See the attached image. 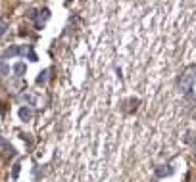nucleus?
<instances>
[{
  "label": "nucleus",
  "mask_w": 196,
  "mask_h": 182,
  "mask_svg": "<svg viewBox=\"0 0 196 182\" xmlns=\"http://www.w3.org/2000/svg\"><path fill=\"white\" fill-rule=\"evenodd\" d=\"M194 71H196V67L190 65L189 69L185 71V75L181 77V83H179V88H181V92H189V90H190V84L194 83V75H192Z\"/></svg>",
  "instance_id": "f257e3e1"
},
{
  "label": "nucleus",
  "mask_w": 196,
  "mask_h": 182,
  "mask_svg": "<svg viewBox=\"0 0 196 182\" xmlns=\"http://www.w3.org/2000/svg\"><path fill=\"white\" fill-rule=\"evenodd\" d=\"M18 54H21V48H18V46H10L6 52H4V58H14V56H18Z\"/></svg>",
  "instance_id": "f03ea898"
},
{
  "label": "nucleus",
  "mask_w": 196,
  "mask_h": 182,
  "mask_svg": "<svg viewBox=\"0 0 196 182\" xmlns=\"http://www.w3.org/2000/svg\"><path fill=\"white\" fill-rule=\"evenodd\" d=\"M25 69H27L25 63H15V65H14V73H15V75H23Z\"/></svg>",
  "instance_id": "20e7f679"
},
{
  "label": "nucleus",
  "mask_w": 196,
  "mask_h": 182,
  "mask_svg": "<svg viewBox=\"0 0 196 182\" xmlns=\"http://www.w3.org/2000/svg\"><path fill=\"white\" fill-rule=\"evenodd\" d=\"M156 175H158V176H165V175H171V169H156Z\"/></svg>",
  "instance_id": "0eeeda50"
},
{
  "label": "nucleus",
  "mask_w": 196,
  "mask_h": 182,
  "mask_svg": "<svg viewBox=\"0 0 196 182\" xmlns=\"http://www.w3.org/2000/svg\"><path fill=\"white\" fill-rule=\"evenodd\" d=\"M48 17H50V10H46V8L40 10V19H48Z\"/></svg>",
  "instance_id": "6e6552de"
},
{
  "label": "nucleus",
  "mask_w": 196,
  "mask_h": 182,
  "mask_svg": "<svg viewBox=\"0 0 196 182\" xmlns=\"http://www.w3.org/2000/svg\"><path fill=\"white\" fill-rule=\"evenodd\" d=\"M6 31H8V25H6V23H2V25H0V36L6 35Z\"/></svg>",
  "instance_id": "1a4fd4ad"
},
{
  "label": "nucleus",
  "mask_w": 196,
  "mask_h": 182,
  "mask_svg": "<svg viewBox=\"0 0 196 182\" xmlns=\"http://www.w3.org/2000/svg\"><path fill=\"white\" fill-rule=\"evenodd\" d=\"M46 75H48V69L40 71V73H39V77H37V84H42V83H46Z\"/></svg>",
  "instance_id": "39448f33"
},
{
  "label": "nucleus",
  "mask_w": 196,
  "mask_h": 182,
  "mask_svg": "<svg viewBox=\"0 0 196 182\" xmlns=\"http://www.w3.org/2000/svg\"><path fill=\"white\" fill-rule=\"evenodd\" d=\"M31 115H33L31 109H27V107H21V109H19V117H21L23 121H29V119H31Z\"/></svg>",
  "instance_id": "7ed1b4c3"
},
{
  "label": "nucleus",
  "mask_w": 196,
  "mask_h": 182,
  "mask_svg": "<svg viewBox=\"0 0 196 182\" xmlns=\"http://www.w3.org/2000/svg\"><path fill=\"white\" fill-rule=\"evenodd\" d=\"M29 17H31V19L37 17V12H35V10H29Z\"/></svg>",
  "instance_id": "9b49d317"
},
{
  "label": "nucleus",
  "mask_w": 196,
  "mask_h": 182,
  "mask_svg": "<svg viewBox=\"0 0 196 182\" xmlns=\"http://www.w3.org/2000/svg\"><path fill=\"white\" fill-rule=\"evenodd\" d=\"M8 73H10V67H8L4 62H0V75H8Z\"/></svg>",
  "instance_id": "423d86ee"
},
{
  "label": "nucleus",
  "mask_w": 196,
  "mask_h": 182,
  "mask_svg": "<svg viewBox=\"0 0 196 182\" xmlns=\"http://www.w3.org/2000/svg\"><path fill=\"white\" fill-rule=\"evenodd\" d=\"M18 175H19V165H15L14 167V178H18Z\"/></svg>",
  "instance_id": "9d476101"
}]
</instances>
